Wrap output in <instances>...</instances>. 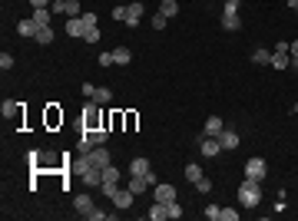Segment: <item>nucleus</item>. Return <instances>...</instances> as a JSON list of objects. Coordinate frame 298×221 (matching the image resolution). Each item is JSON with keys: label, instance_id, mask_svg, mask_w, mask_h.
I'll list each match as a JSON object with an SVG mask.
<instances>
[{"label": "nucleus", "instance_id": "obj_1", "mask_svg": "<svg viewBox=\"0 0 298 221\" xmlns=\"http://www.w3.org/2000/svg\"><path fill=\"white\" fill-rule=\"evenodd\" d=\"M239 202H242L245 208H255V205L262 202V182H255V178H245L242 188H239Z\"/></svg>", "mask_w": 298, "mask_h": 221}, {"label": "nucleus", "instance_id": "obj_2", "mask_svg": "<svg viewBox=\"0 0 298 221\" xmlns=\"http://www.w3.org/2000/svg\"><path fill=\"white\" fill-rule=\"evenodd\" d=\"M99 188H103V195H113V192L119 188V168L116 165L103 168V185H99Z\"/></svg>", "mask_w": 298, "mask_h": 221}, {"label": "nucleus", "instance_id": "obj_3", "mask_svg": "<svg viewBox=\"0 0 298 221\" xmlns=\"http://www.w3.org/2000/svg\"><path fill=\"white\" fill-rule=\"evenodd\" d=\"M199 152H202L205 159H215L222 146H219V135H199Z\"/></svg>", "mask_w": 298, "mask_h": 221}, {"label": "nucleus", "instance_id": "obj_4", "mask_svg": "<svg viewBox=\"0 0 298 221\" xmlns=\"http://www.w3.org/2000/svg\"><path fill=\"white\" fill-rule=\"evenodd\" d=\"M265 172H268V168H265V159H248V162H245V178L262 182V178H265Z\"/></svg>", "mask_w": 298, "mask_h": 221}, {"label": "nucleus", "instance_id": "obj_5", "mask_svg": "<svg viewBox=\"0 0 298 221\" xmlns=\"http://www.w3.org/2000/svg\"><path fill=\"white\" fill-rule=\"evenodd\" d=\"M99 103H86V109H83V129H99V109H96Z\"/></svg>", "mask_w": 298, "mask_h": 221}, {"label": "nucleus", "instance_id": "obj_6", "mask_svg": "<svg viewBox=\"0 0 298 221\" xmlns=\"http://www.w3.org/2000/svg\"><path fill=\"white\" fill-rule=\"evenodd\" d=\"M110 198H113V205H116V208H123V211H126V208L132 205V198H136V195H132L130 188H116Z\"/></svg>", "mask_w": 298, "mask_h": 221}, {"label": "nucleus", "instance_id": "obj_7", "mask_svg": "<svg viewBox=\"0 0 298 221\" xmlns=\"http://www.w3.org/2000/svg\"><path fill=\"white\" fill-rule=\"evenodd\" d=\"M86 159H90V165H96V168H106V165H110V152H106L103 146H96Z\"/></svg>", "mask_w": 298, "mask_h": 221}, {"label": "nucleus", "instance_id": "obj_8", "mask_svg": "<svg viewBox=\"0 0 298 221\" xmlns=\"http://www.w3.org/2000/svg\"><path fill=\"white\" fill-rule=\"evenodd\" d=\"M139 20H143V3L136 0L126 7V27H139Z\"/></svg>", "mask_w": 298, "mask_h": 221}, {"label": "nucleus", "instance_id": "obj_9", "mask_svg": "<svg viewBox=\"0 0 298 221\" xmlns=\"http://www.w3.org/2000/svg\"><path fill=\"white\" fill-rule=\"evenodd\" d=\"M219 146H222V152H229V148H235V146H239V132H232V129H222V132H219Z\"/></svg>", "mask_w": 298, "mask_h": 221}, {"label": "nucleus", "instance_id": "obj_10", "mask_svg": "<svg viewBox=\"0 0 298 221\" xmlns=\"http://www.w3.org/2000/svg\"><path fill=\"white\" fill-rule=\"evenodd\" d=\"M152 192H156V202H163V205L176 202V188H172V185H156Z\"/></svg>", "mask_w": 298, "mask_h": 221}, {"label": "nucleus", "instance_id": "obj_11", "mask_svg": "<svg viewBox=\"0 0 298 221\" xmlns=\"http://www.w3.org/2000/svg\"><path fill=\"white\" fill-rule=\"evenodd\" d=\"M219 27H222V30H229V33H235V30L242 27V17H239V14H222Z\"/></svg>", "mask_w": 298, "mask_h": 221}, {"label": "nucleus", "instance_id": "obj_12", "mask_svg": "<svg viewBox=\"0 0 298 221\" xmlns=\"http://www.w3.org/2000/svg\"><path fill=\"white\" fill-rule=\"evenodd\" d=\"M66 33H70V37H83V33H86L83 17H66Z\"/></svg>", "mask_w": 298, "mask_h": 221}, {"label": "nucleus", "instance_id": "obj_13", "mask_svg": "<svg viewBox=\"0 0 298 221\" xmlns=\"http://www.w3.org/2000/svg\"><path fill=\"white\" fill-rule=\"evenodd\" d=\"M73 205H76V211H80L83 218H90V211H93V198H90V195H76Z\"/></svg>", "mask_w": 298, "mask_h": 221}, {"label": "nucleus", "instance_id": "obj_14", "mask_svg": "<svg viewBox=\"0 0 298 221\" xmlns=\"http://www.w3.org/2000/svg\"><path fill=\"white\" fill-rule=\"evenodd\" d=\"M222 129H225V126H222V119H219V116H209V119H205V129H202V135H219Z\"/></svg>", "mask_w": 298, "mask_h": 221}, {"label": "nucleus", "instance_id": "obj_15", "mask_svg": "<svg viewBox=\"0 0 298 221\" xmlns=\"http://www.w3.org/2000/svg\"><path fill=\"white\" fill-rule=\"evenodd\" d=\"M37 30H40V27L33 23V20H20V23H17V33H20V37H37Z\"/></svg>", "mask_w": 298, "mask_h": 221}, {"label": "nucleus", "instance_id": "obj_16", "mask_svg": "<svg viewBox=\"0 0 298 221\" xmlns=\"http://www.w3.org/2000/svg\"><path fill=\"white\" fill-rule=\"evenodd\" d=\"M50 14H53V10H47V7H37V10H33V23H37V27H50Z\"/></svg>", "mask_w": 298, "mask_h": 221}, {"label": "nucleus", "instance_id": "obj_17", "mask_svg": "<svg viewBox=\"0 0 298 221\" xmlns=\"http://www.w3.org/2000/svg\"><path fill=\"white\" fill-rule=\"evenodd\" d=\"M63 17H83L80 0H63Z\"/></svg>", "mask_w": 298, "mask_h": 221}, {"label": "nucleus", "instance_id": "obj_18", "mask_svg": "<svg viewBox=\"0 0 298 221\" xmlns=\"http://www.w3.org/2000/svg\"><path fill=\"white\" fill-rule=\"evenodd\" d=\"M149 172V159H132L130 162V175H146Z\"/></svg>", "mask_w": 298, "mask_h": 221}, {"label": "nucleus", "instance_id": "obj_19", "mask_svg": "<svg viewBox=\"0 0 298 221\" xmlns=\"http://www.w3.org/2000/svg\"><path fill=\"white\" fill-rule=\"evenodd\" d=\"M130 59H132V53H130V50H126V46H116V50H113V63H119V66H126Z\"/></svg>", "mask_w": 298, "mask_h": 221}, {"label": "nucleus", "instance_id": "obj_20", "mask_svg": "<svg viewBox=\"0 0 298 221\" xmlns=\"http://www.w3.org/2000/svg\"><path fill=\"white\" fill-rule=\"evenodd\" d=\"M0 112H3V119H10V116H17V112H20V103H14V99H3V103H0Z\"/></svg>", "mask_w": 298, "mask_h": 221}, {"label": "nucleus", "instance_id": "obj_21", "mask_svg": "<svg viewBox=\"0 0 298 221\" xmlns=\"http://www.w3.org/2000/svg\"><path fill=\"white\" fill-rule=\"evenodd\" d=\"M272 66H275V70H288V66H292V56L288 53H272Z\"/></svg>", "mask_w": 298, "mask_h": 221}, {"label": "nucleus", "instance_id": "obj_22", "mask_svg": "<svg viewBox=\"0 0 298 221\" xmlns=\"http://www.w3.org/2000/svg\"><path fill=\"white\" fill-rule=\"evenodd\" d=\"M252 63H255V66H268V63H272V53H268V50H255V53H252Z\"/></svg>", "mask_w": 298, "mask_h": 221}, {"label": "nucleus", "instance_id": "obj_23", "mask_svg": "<svg viewBox=\"0 0 298 221\" xmlns=\"http://www.w3.org/2000/svg\"><path fill=\"white\" fill-rule=\"evenodd\" d=\"M159 14H166V17L172 20L179 14V3H176V0H163V3H159Z\"/></svg>", "mask_w": 298, "mask_h": 221}, {"label": "nucleus", "instance_id": "obj_24", "mask_svg": "<svg viewBox=\"0 0 298 221\" xmlns=\"http://www.w3.org/2000/svg\"><path fill=\"white\" fill-rule=\"evenodd\" d=\"M149 218H152V221H163V218H169L166 205H163V202H156V205H152V208H149Z\"/></svg>", "mask_w": 298, "mask_h": 221}, {"label": "nucleus", "instance_id": "obj_25", "mask_svg": "<svg viewBox=\"0 0 298 221\" xmlns=\"http://www.w3.org/2000/svg\"><path fill=\"white\" fill-rule=\"evenodd\" d=\"M146 188H149V185H146V178H143V175H132V182H130V192H132V195H143Z\"/></svg>", "mask_w": 298, "mask_h": 221}, {"label": "nucleus", "instance_id": "obj_26", "mask_svg": "<svg viewBox=\"0 0 298 221\" xmlns=\"http://www.w3.org/2000/svg\"><path fill=\"white\" fill-rule=\"evenodd\" d=\"M40 43V46H47V43H53V30H50V27H40L37 30V37H33Z\"/></svg>", "mask_w": 298, "mask_h": 221}, {"label": "nucleus", "instance_id": "obj_27", "mask_svg": "<svg viewBox=\"0 0 298 221\" xmlns=\"http://www.w3.org/2000/svg\"><path fill=\"white\" fill-rule=\"evenodd\" d=\"M186 178H189V182H192V185H196V182H199V178H202V165H196V162H189V165H186Z\"/></svg>", "mask_w": 298, "mask_h": 221}, {"label": "nucleus", "instance_id": "obj_28", "mask_svg": "<svg viewBox=\"0 0 298 221\" xmlns=\"http://www.w3.org/2000/svg\"><path fill=\"white\" fill-rule=\"evenodd\" d=\"M86 135L93 139V146H106V135H110V132L106 129H86Z\"/></svg>", "mask_w": 298, "mask_h": 221}, {"label": "nucleus", "instance_id": "obj_29", "mask_svg": "<svg viewBox=\"0 0 298 221\" xmlns=\"http://www.w3.org/2000/svg\"><path fill=\"white\" fill-rule=\"evenodd\" d=\"M93 99H96V103H99V106H103V103H110V99H113V92L106 89V86H96V92H93Z\"/></svg>", "mask_w": 298, "mask_h": 221}, {"label": "nucleus", "instance_id": "obj_30", "mask_svg": "<svg viewBox=\"0 0 298 221\" xmlns=\"http://www.w3.org/2000/svg\"><path fill=\"white\" fill-rule=\"evenodd\" d=\"M166 211H169V218H182V205H179V202H169Z\"/></svg>", "mask_w": 298, "mask_h": 221}, {"label": "nucleus", "instance_id": "obj_31", "mask_svg": "<svg viewBox=\"0 0 298 221\" xmlns=\"http://www.w3.org/2000/svg\"><path fill=\"white\" fill-rule=\"evenodd\" d=\"M239 218V211H232V208H219V221H235Z\"/></svg>", "mask_w": 298, "mask_h": 221}, {"label": "nucleus", "instance_id": "obj_32", "mask_svg": "<svg viewBox=\"0 0 298 221\" xmlns=\"http://www.w3.org/2000/svg\"><path fill=\"white\" fill-rule=\"evenodd\" d=\"M83 40H86V43H99V30H96V27H86Z\"/></svg>", "mask_w": 298, "mask_h": 221}, {"label": "nucleus", "instance_id": "obj_33", "mask_svg": "<svg viewBox=\"0 0 298 221\" xmlns=\"http://www.w3.org/2000/svg\"><path fill=\"white\" fill-rule=\"evenodd\" d=\"M166 14H156V17H152V30H166Z\"/></svg>", "mask_w": 298, "mask_h": 221}, {"label": "nucleus", "instance_id": "obj_34", "mask_svg": "<svg viewBox=\"0 0 298 221\" xmlns=\"http://www.w3.org/2000/svg\"><path fill=\"white\" fill-rule=\"evenodd\" d=\"M10 66H14V56H10V53H0V70H3V73H7V70H10Z\"/></svg>", "mask_w": 298, "mask_h": 221}, {"label": "nucleus", "instance_id": "obj_35", "mask_svg": "<svg viewBox=\"0 0 298 221\" xmlns=\"http://www.w3.org/2000/svg\"><path fill=\"white\" fill-rule=\"evenodd\" d=\"M205 218H209V221H219V205H209V208H205Z\"/></svg>", "mask_w": 298, "mask_h": 221}, {"label": "nucleus", "instance_id": "obj_36", "mask_svg": "<svg viewBox=\"0 0 298 221\" xmlns=\"http://www.w3.org/2000/svg\"><path fill=\"white\" fill-rule=\"evenodd\" d=\"M143 178H146V185H149V188H156V185H159V178H156V172H152V168H149V172L143 175Z\"/></svg>", "mask_w": 298, "mask_h": 221}, {"label": "nucleus", "instance_id": "obj_37", "mask_svg": "<svg viewBox=\"0 0 298 221\" xmlns=\"http://www.w3.org/2000/svg\"><path fill=\"white\" fill-rule=\"evenodd\" d=\"M196 188H199V192H212V182H209V178H205V175H202V178L196 182Z\"/></svg>", "mask_w": 298, "mask_h": 221}, {"label": "nucleus", "instance_id": "obj_38", "mask_svg": "<svg viewBox=\"0 0 298 221\" xmlns=\"http://www.w3.org/2000/svg\"><path fill=\"white\" fill-rule=\"evenodd\" d=\"M113 20H123V23H126V7H113Z\"/></svg>", "mask_w": 298, "mask_h": 221}, {"label": "nucleus", "instance_id": "obj_39", "mask_svg": "<svg viewBox=\"0 0 298 221\" xmlns=\"http://www.w3.org/2000/svg\"><path fill=\"white\" fill-rule=\"evenodd\" d=\"M225 14H239V0H225Z\"/></svg>", "mask_w": 298, "mask_h": 221}, {"label": "nucleus", "instance_id": "obj_40", "mask_svg": "<svg viewBox=\"0 0 298 221\" xmlns=\"http://www.w3.org/2000/svg\"><path fill=\"white\" fill-rule=\"evenodd\" d=\"M83 23H86V27H96V14H93V10L83 14Z\"/></svg>", "mask_w": 298, "mask_h": 221}, {"label": "nucleus", "instance_id": "obj_41", "mask_svg": "<svg viewBox=\"0 0 298 221\" xmlns=\"http://www.w3.org/2000/svg\"><path fill=\"white\" fill-rule=\"evenodd\" d=\"M106 218H110L106 211H96V208H93V211H90V221H106Z\"/></svg>", "mask_w": 298, "mask_h": 221}, {"label": "nucleus", "instance_id": "obj_42", "mask_svg": "<svg viewBox=\"0 0 298 221\" xmlns=\"http://www.w3.org/2000/svg\"><path fill=\"white\" fill-rule=\"evenodd\" d=\"M93 92H96L93 83H83V96H86V99H93Z\"/></svg>", "mask_w": 298, "mask_h": 221}, {"label": "nucleus", "instance_id": "obj_43", "mask_svg": "<svg viewBox=\"0 0 298 221\" xmlns=\"http://www.w3.org/2000/svg\"><path fill=\"white\" fill-rule=\"evenodd\" d=\"M99 66H113V53H99Z\"/></svg>", "mask_w": 298, "mask_h": 221}, {"label": "nucleus", "instance_id": "obj_44", "mask_svg": "<svg viewBox=\"0 0 298 221\" xmlns=\"http://www.w3.org/2000/svg\"><path fill=\"white\" fill-rule=\"evenodd\" d=\"M30 3H33V10H37V7H47L50 0H30Z\"/></svg>", "mask_w": 298, "mask_h": 221}, {"label": "nucleus", "instance_id": "obj_45", "mask_svg": "<svg viewBox=\"0 0 298 221\" xmlns=\"http://www.w3.org/2000/svg\"><path fill=\"white\" fill-rule=\"evenodd\" d=\"M288 53H292V56H298V40L292 43V50H288Z\"/></svg>", "mask_w": 298, "mask_h": 221}, {"label": "nucleus", "instance_id": "obj_46", "mask_svg": "<svg viewBox=\"0 0 298 221\" xmlns=\"http://www.w3.org/2000/svg\"><path fill=\"white\" fill-rule=\"evenodd\" d=\"M288 7H292V10H295V14H298V0H288Z\"/></svg>", "mask_w": 298, "mask_h": 221}, {"label": "nucleus", "instance_id": "obj_47", "mask_svg": "<svg viewBox=\"0 0 298 221\" xmlns=\"http://www.w3.org/2000/svg\"><path fill=\"white\" fill-rule=\"evenodd\" d=\"M292 112H295V116H298V103H295V106H292Z\"/></svg>", "mask_w": 298, "mask_h": 221}, {"label": "nucleus", "instance_id": "obj_48", "mask_svg": "<svg viewBox=\"0 0 298 221\" xmlns=\"http://www.w3.org/2000/svg\"><path fill=\"white\" fill-rule=\"evenodd\" d=\"M292 63H295V66H298V56H292Z\"/></svg>", "mask_w": 298, "mask_h": 221}]
</instances>
